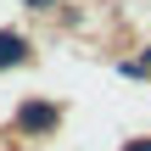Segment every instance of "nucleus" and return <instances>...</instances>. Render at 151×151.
<instances>
[{"mask_svg":"<svg viewBox=\"0 0 151 151\" xmlns=\"http://www.w3.org/2000/svg\"><path fill=\"white\" fill-rule=\"evenodd\" d=\"M22 6H34V11H50V6H56V0H22Z\"/></svg>","mask_w":151,"mask_h":151,"instance_id":"obj_3","label":"nucleus"},{"mask_svg":"<svg viewBox=\"0 0 151 151\" xmlns=\"http://www.w3.org/2000/svg\"><path fill=\"white\" fill-rule=\"evenodd\" d=\"M28 50H34V45H28L17 28H0V73H6V67H22Z\"/></svg>","mask_w":151,"mask_h":151,"instance_id":"obj_2","label":"nucleus"},{"mask_svg":"<svg viewBox=\"0 0 151 151\" xmlns=\"http://www.w3.org/2000/svg\"><path fill=\"white\" fill-rule=\"evenodd\" d=\"M56 123H62V112H56L50 101H22V106H17V129H22V134H50Z\"/></svg>","mask_w":151,"mask_h":151,"instance_id":"obj_1","label":"nucleus"},{"mask_svg":"<svg viewBox=\"0 0 151 151\" xmlns=\"http://www.w3.org/2000/svg\"><path fill=\"white\" fill-rule=\"evenodd\" d=\"M123 151H151V140H129V146H123Z\"/></svg>","mask_w":151,"mask_h":151,"instance_id":"obj_4","label":"nucleus"}]
</instances>
